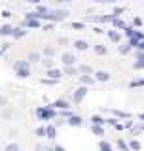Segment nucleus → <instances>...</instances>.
Returning <instances> with one entry per match:
<instances>
[{
    "label": "nucleus",
    "instance_id": "43",
    "mask_svg": "<svg viewBox=\"0 0 144 151\" xmlns=\"http://www.w3.org/2000/svg\"><path fill=\"white\" fill-rule=\"evenodd\" d=\"M106 123H108V125H116L118 119H116V117H110V119H106Z\"/></svg>",
    "mask_w": 144,
    "mask_h": 151
},
{
    "label": "nucleus",
    "instance_id": "17",
    "mask_svg": "<svg viewBox=\"0 0 144 151\" xmlns=\"http://www.w3.org/2000/svg\"><path fill=\"white\" fill-rule=\"evenodd\" d=\"M53 108H57V110H66V108H70V104L66 102V100H57V102H53L51 104Z\"/></svg>",
    "mask_w": 144,
    "mask_h": 151
},
{
    "label": "nucleus",
    "instance_id": "26",
    "mask_svg": "<svg viewBox=\"0 0 144 151\" xmlns=\"http://www.w3.org/2000/svg\"><path fill=\"white\" fill-rule=\"evenodd\" d=\"M91 123H97V125H104V123H106V119H103L100 115H93V117H91Z\"/></svg>",
    "mask_w": 144,
    "mask_h": 151
},
{
    "label": "nucleus",
    "instance_id": "47",
    "mask_svg": "<svg viewBox=\"0 0 144 151\" xmlns=\"http://www.w3.org/2000/svg\"><path fill=\"white\" fill-rule=\"evenodd\" d=\"M25 2H28V4H40L42 0H25Z\"/></svg>",
    "mask_w": 144,
    "mask_h": 151
},
{
    "label": "nucleus",
    "instance_id": "3",
    "mask_svg": "<svg viewBox=\"0 0 144 151\" xmlns=\"http://www.w3.org/2000/svg\"><path fill=\"white\" fill-rule=\"evenodd\" d=\"M85 94H87V85H81V83H80V87L74 91V96H72L74 104H80V102L85 98Z\"/></svg>",
    "mask_w": 144,
    "mask_h": 151
},
{
    "label": "nucleus",
    "instance_id": "46",
    "mask_svg": "<svg viewBox=\"0 0 144 151\" xmlns=\"http://www.w3.org/2000/svg\"><path fill=\"white\" fill-rule=\"evenodd\" d=\"M137 49H142V51H144V40H140V42H138V45H137Z\"/></svg>",
    "mask_w": 144,
    "mask_h": 151
},
{
    "label": "nucleus",
    "instance_id": "36",
    "mask_svg": "<svg viewBox=\"0 0 144 151\" xmlns=\"http://www.w3.org/2000/svg\"><path fill=\"white\" fill-rule=\"evenodd\" d=\"M114 19V15H103V17H99V21L100 23H110Z\"/></svg>",
    "mask_w": 144,
    "mask_h": 151
},
{
    "label": "nucleus",
    "instance_id": "29",
    "mask_svg": "<svg viewBox=\"0 0 144 151\" xmlns=\"http://www.w3.org/2000/svg\"><path fill=\"white\" fill-rule=\"evenodd\" d=\"M65 72L66 76H76V72H80V70H76L74 66H65Z\"/></svg>",
    "mask_w": 144,
    "mask_h": 151
},
{
    "label": "nucleus",
    "instance_id": "4",
    "mask_svg": "<svg viewBox=\"0 0 144 151\" xmlns=\"http://www.w3.org/2000/svg\"><path fill=\"white\" fill-rule=\"evenodd\" d=\"M23 27H27V28H40V27H42L40 17H31V19H25V21H23Z\"/></svg>",
    "mask_w": 144,
    "mask_h": 151
},
{
    "label": "nucleus",
    "instance_id": "20",
    "mask_svg": "<svg viewBox=\"0 0 144 151\" xmlns=\"http://www.w3.org/2000/svg\"><path fill=\"white\" fill-rule=\"evenodd\" d=\"M112 25H114V28H125V27H127L125 23H123L121 19H118V17H114V19H112Z\"/></svg>",
    "mask_w": 144,
    "mask_h": 151
},
{
    "label": "nucleus",
    "instance_id": "12",
    "mask_svg": "<svg viewBox=\"0 0 144 151\" xmlns=\"http://www.w3.org/2000/svg\"><path fill=\"white\" fill-rule=\"evenodd\" d=\"M47 76H49V78H53V79H61L63 72H61V70H57L55 66H53V68H47Z\"/></svg>",
    "mask_w": 144,
    "mask_h": 151
},
{
    "label": "nucleus",
    "instance_id": "32",
    "mask_svg": "<svg viewBox=\"0 0 144 151\" xmlns=\"http://www.w3.org/2000/svg\"><path fill=\"white\" fill-rule=\"evenodd\" d=\"M70 115H74V113H72L68 108H66V110H61V117H63V119H68Z\"/></svg>",
    "mask_w": 144,
    "mask_h": 151
},
{
    "label": "nucleus",
    "instance_id": "44",
    "mask_svg": "<svg viewBox=\"0 0 144 151\" xmlns=\"http://www.w3.org/2000/svg\"><path fill=\"white\" fill-rule=\"evenodd\" d=\"M44 30H53V21H51L49 25H44Z\"/></svg>",
    "mask_w": 144,
    "mask_h": 151
},
{
    "label": "nucleus",
    "instance_id": "33",
    "mask_svg": "<svg viewBox=\"0 0 144 151\" xmlns=\"http://www.w3.org/2000/svg\"><path fill=\"white\" fill-rule=\"evenodd\" d=\"M59 79H53V78H46V79H42V83L44 85H55Z\"/></svg>",
    "mask_w": 144,
    "mask_h": 151
},
{
    "label": "nucleus",
    "instance_id": "52",
    "mask_svg": "<svg viewBox=\"0 0 144 151\" xmlns=\"http://www.w3.org/2000/svg\"><path fill=\"white\" fill-rule=\"evenodd\" d=\"M108 2H116V0H108Z\"/></svg>",
    "mask_w": 144,
    "mask_h": 151
},
{
    "label": "nucleus",
    "instance_id": "27",
    "mask_svg": "<svg viewBox=\"0 0 144 151\" xmlns=\"http://www.w3.org/2000/svg\"><path fill=\"white\" fill-rule=\"evenodd\" d=\"M135 25H133V27H125V36L127 38H133V36H135Z\"/></svg>",
    "mask_w": 144,
    "mask_h": 151
},
{
    "label": "nucleus",
    "instance_id": "9",
    "mask_svg": "<svg viewBox=\"0 0 144 151\" xmlns=\"http://www.w3.org/2000/svg\"><path fill=\"white\" fill-rule=\"evenodd\" d=\"M15 76H17L19 79H25V78H28V76H31V70H28V66L17 68V70H15Z\"/></svg>",
    "mask_w": 144,
    "mask_h": 151
},
{
    "label": "nucleus",
    "instance_id": "40",
    "mask_svg": "<svg viewBox=\"0 0 144 151\" xmlns=\"http://www.w3.org/2000/svg\"><path fill=\"white\" fill-rule=\"evenodd\" d=\"M17 149H19L17 144H9V145H6V151H17Z\"/></svg>",
    "mask_w": 144,
    "mask_h": 151
},
{
    "label": "nucleus",
    "instance_id": "1",
    "mask_svg": "<svg viewBox=\"0 0 144 151\" xmlns=\"http://www.w3.org/2000/svg\"><path fill=\"white\" fill-rule=\"evenodd\" d=\"M55 110H53V106H44V108H38L36 110V117L38 119H42V121H51V119H55Z\"/></svg>",
    "mask_w": 144,
    "mask_h": 151
},
{
    "label": "nucleus",
    "instance_id": "18",
    "mask_svg": "<svg viewBox=\"0 0 144 151\" xmlns=\"http://www.w3.org/2000/svg\"><path fill=\"white\" fill-rule=\"evenodd\" d=\"M25 34H27V30H25V28H13V34H12V38L19 40V38H23Z\"/></svg>",
    "mask_w": 144,
    "mask_h": 151
},
{
    "label": "nucleus",
    "instance_id": "45",
    "mask_svg": "<svg viewBox=\"0 0 144 151\" xmlns=\"http://www.w3.org/2000/svg\"><path fill=\"white\" fill-rule=\"evenodd\" d=\"M2 17H4V19H8V17H12V13H9L8 9H4V12H2Z\"/></svg>",
    "mask_w": 144,
    "mask_h": 151
},
{
    "label": "nucleus",
    "instance_id": "23",
    "mask_svg": "<svg viewBox=\"0 0 144 151\" xmlns=\"http://www.w3.org/2000/svg\"><path fill=\"white\" fill-rule=\"evenodd\" d=\"M78 70H80V74H93V68H91V66H87V64H81Z\"/></svg>",
    "mask_w": 144,
    "mask_h": 151
},
{
    "label": "nucleus",
    "instance_id": "41",
    "mask_svg": "<svg viewBox=\"0 0 144 151\" xmlns=\"http://www.w3.org/2000/svg\"><path fill=\"white\" fill-rule=\"evenodd\" d=\"M133 25H135V27H140L142 25V19L140 17H135V19H133Z\"/></svg>",
    "mask_w": 144,
    "mask_h": 151
},
{
    "label": "nucleus",
    "instance_id": "16",
    "mask_svg": "<svg viewBox=\"0 0 144 151\" xmlns=\"http://www.w3.org/2000/svg\"><path fill=\"white\" fill-rule=\"evenodd\" d=\"M46 132H47V138L53 140L55 136H57V127H55V125H47V127H46Z\"/></svg>",
    "mask_w": 144,
    "mask_h": 151
},
{
    "label": "nucleus",
    "instance_id": "15",
    "mask_svg": "<svg viewBox=\"0 0 144 151\" xmlns=\"http://www.w3.org/2000/svg\"><path fill=\"white\" fill-rule=\"evenodd\" d=\"M28 60H31V63H42V55L38 53V51H31V53H28Z\"/></svg>",
    "mask_w": 144,
    "mask_h": 151
},
{
    "label": "nucleus",
    "instance_id": "22",
    "mask_svg": "<svg viewBox=\"0 0 144 151\" xmlns=\"http://www.w3.org/2000/svg\"><path fill=\"white\" fill-rule=\"evenodd\" d=\"M42 64H44L46 68H53V66H55V63L51 60V57H46V59H42Z\"/></svg>",
    "mask_w": 144,
    "mask_h": 151
},
{
    "label": "nucleus",
    "instance_id": "51",
    "mask_svg": "<svg viewBox=\"0 0 144 151\" xmlns=\"http://www.w3.org/2000/svg\"><path fill=\"white\" fill-rule=\"evenodd\" d=\"M95 2H104V0H95Z\"/></svg>",
    "mask_w": 144,
    "mask_h": 151
},
{
    "label": "nucleus",
    "instance_id": "2",
    "mask_svg": "<svg viewBox=\"0 0 144 151\" xmlns=\"http://www.w3.org/2000/svg\"><path fill=\"white\" fill-rule=\"evenodd\" d=\"M68 17V12H65V9H49V12L44 15V19H47V21H63V19Z\"/></svg>",
    "mask_w": 144,
    "mask_h": 151
},
{
    "label": "nucleus",
    "instance_id": "24",
    "mask_svg": "<svg viewBox=\"0 0 144 151\" xmlns=\"http://www.w3.org/2000/svg\"><path fill=\"white\" fill-rule=\"evenodd\" d=\"M99 147L103 149V151H110V149H112V144H110V142H106V140H103V142L99 144Z\"/></svg>",
    "mask_w": 144,
    "mask_h": 151
},
{
    "label": "nucleus",
    "instance_id": "11",
    "mask_svg": "<svg viewBox=\"0 0 144 151\" xmlns=\"http://www.w3.org/2000/svg\"><path fill=\"white\" fill-rule=\"evenodd\" d=\"M87 47H89V44H87L85 40H76V42H74V49H76V51H85Z\"/></svg>",
    "mask_w": 144,
    "mask_h": 151
},
{
    "label": "nucleus",
    "instance_id": "7",
    "mask_svg": "<svg viewBox=\"0 0 144 151\" xmlns=\"http://www.w3.org/2000/svg\"><path fill=\"white\" fill-rule=\"evenodd\" d=\"M81 123H84V119L80 115H70L66 119V125H70V127H81Z\"/></svg>",
    "mask_w": 144,
    "mask_h": 151
},
{
    "label": "nucleus",
    "instance_id": "13",
    "mask_svg": "<svg viewBox=\"0 0 144 151\" xmlns=\"http://www.w3.org/2000/svg\"><path fill=\"white\" fill-rule=\"evenodd\" d=\"M12 34H13V27H12V25L0 27V36H12Z\"/></svg>",
    "mask_w": 144,
    "mask_h": 151
},
{
    "label": "nucleus",
    "instance_id": "34",
    "mask_svg": "<svg viewBox=\"0 0 144 151\" xmlns=\"http://www.w3.org/2000/svg\"><path fill=\"white\" fill-rule=\"evenodd\" d=\"M131 87H144V79H135V81H131Z\"/></svg>",
    "mask_w": 144,
    "mask_h": 151
},
{
    "label": "nucleus",
    "instance_id": "30",
    "mask_svg": "<svg viewBox=\"0 0 144 151\" xmlns=\"http://www.w3.org/2000/svg\"><path fill=\"white\" fill-rule=\"evenodd\" d=\"M23 66H28V60H17V63H13V70L23 68Z\"/></svg>",
    "mask_w": 144,
    "mask_h": 151
},
{
    "label": "nucleus",
    "instance_id": "42",
    "mask_svg": "<svg viewBox=\"0 0 144 151\" xmlns=\"http://www.w3.org/2000/svg\"><path fill=\"white\" fill-rule=\"evenodd\" d=\"M114 115L121 117V119H125V117H129V113H123V111H114Z\"/></svg>",
    "mask_w": 144,
    "mask_h": 151
},
{
    "label": "nucleus",
    "instance_id": "10",
    "mask_svg": "<svg viewBox=\"0 0 144 151\" xmlns=\"http://www.w3.org/2000/svg\"><path fill=\"white\" fill-rule=\"evenodd\" d=\"M106 34H108V38H110V42H114V44H119V40H121L119 32H118V30H114V28H112V30H108Z\"/></svg>",
    "mask_w": 144,
    "mask_h": 151
},
{
    "label": "nucleus",
    "instance_id": "21",
    "mask_svg": "<svg viewBox=\"0 0 144 151\" xmlns=\"http://www.w3.org/2000/svg\"><path fill=\"white\" fill-rule=\"evenodd\" d=\"M131 49H133V45H129V44H127V45H119V49H118V51H119L121 55H127V53H131Z\"/></svg>",
    "mask_w": 144,
    "mask_h": 151
},
{
    "label": "nucleus",
    "instance_id": "28",
    "mask_svg": "<svg viewBox=\"0 0 144 151\" xmlns=\"http://www.w3.org/2000/svg\"><path fill=\"white\" fill-rule=\"evenodd\" d=\"M133 68H135V70H142L144 68V60L142 59H137L135 63H133Z\"/></svg>",
    "mask_w": 144,
    "mask_h": 151
},
{
    "label": "nucleus",
    "instance_id": "5",
    "mask_svg": "<svg viewBox=\"0 0 144 151\" xmlns=\"http://www.w3.org/2000/svg\"><path fill=\"white\" fill-rule=\"evenodd\" d=\"M93 76H95V79H97V81H103V83L110 81V72H106V70H97Z\"/></svg>",
    "mask_w": 144,
    "mask_h": 151
},
{
    "label": "nucleus",
    "instance_id": "35",
    "mask_svg": "<svg viewBox=\"0 0 144 151\" xmlns=\"http://www.w3.org/2000/svg\"><path fill=\"white\" fill-rule=\"evenodd\" d=\"M116 145H118L119 149H123V151H125V149H129V144H125L123 140H118V144H116Z\"/></svg>",
    "mask_w": 144,
    "mask_h": 151
},
{
    "label": "nucleus",
    "instance_id": "38",
    "mask_svg": "<svg viewBox=\"0 0 144 151\" xmlns=\"http://www.w3.org/2000/svg\"><path fill=\"white\" fill-rule=\"evenodd\" d=\"M53 53H55L53 47H44V55L46 57H53Z\"/></svg>",
    "mask_w": 144,
    "mask_h": 151
},
{
    "label": "nucleus",
    "instance_id": "48",
    "mask_svg": "<svg viewBox=\"0 0 144 151\" xmlns=\"http://www.w3.org/2000/svg\"><path fill=\"white\" fill-rule=\"evenodd\" d=\"M125 129H133V123L131 121H125Z\"/></svg>",
    "mask_w": 144,
    "mask_h": 151
},
{
    "label": "nucleus",
    "instance_id": "50",
    "mask_svg": "<svg viewBox=\"0 0 144 151\" xmlns=\"http://www.w3.org/2000/svg\"><path fill=\"white\" fill-rule=\"evenodd\" d=\"M140 129H142V130H144V123H142V125H140Z\"/></svg>",
    "mask_w": 144,
    "mask_h": 151
},
{
    "label": "nucleus",
    "instance_id": "8",
    "mask_svg": "<svg viewBox=\"0 0 144 151\" xmlns=\"http://www.w3.org/2000/svg\"><path fill=\"white\" fill-rule=\"evenodd\" d=\"M95 81H97V79H95V76L91 78V74H81L80 76V83L81 85H93Z\"/></svg>",
    "mask_w": 144,
    "mask_h": 151
},
{
    "label": "nucleus",
    "instance_id": "14",
    "mask_svg": "<svg viewBox=\"0 0 144 151\" xmlns=\"http://www.w3.org/2000/svg\"><path fill=\"white\" fill-rule=\"evenodd\" d=\"M91 132H93L95 136H104V129H103V125H97V123H93V127H91Z\"/></svg>",
    "mask_w": 144,
    "mask_h": 151
},
{
    "label": "nucleus",
    "instance_id": "31",
    "mask_svg": "<svg viewBox=\"0 0 144 151\" xmlns=\"http://www.w3.org/2000/svg\"><path fill=\"white\" fill-rule=\"evenodd\" d=\"M129 147H131V149H140V142H137V140H131V142H129Z\"/></svg>",
    "mask_w": 144,
    "mask_h": 151
},
{
    "label": "nucleus",
    "instance_id": "49",
    "mask_svg": "<svg viewBox=\"0 0 144 151\" xmlns=\"http://www.w3.org/2000/svg\"><path fill=\"white\" fill-rule=\"evenodd\" d=\"M138 119H140V121H144V113H138Z\"/></svg>",
    "mask_w": 144,
    "mask_h": 151
},
{
    "label": "nucleus",
    "instance_id": "19",
    "mask_svg": "<svg viewBox=\"0 0 144 151\" xmlns=\"http://www.w3.org/2000/svg\"><path fill=\"white\" fill-rule=\"evenodd\" d=\"M95 53H97V55H106L108 53V47L103 45V44H97V45H95Z\"/></svg>",
    "mask_w": 144,
    "mask_h": 151
},
{
    "label": "nucleus",
    "instance_id": "6",
    "mask_svg": "<svg viewBox=\"0 0 144 151\" xmlns=\"http://www.w3.org/2000/svg\"><path fill=\"white\" fill-rule=\"evenodd\" d=\"M61 60H63V64H65V66H74V63H76V57L72 55V53H63Z\"/></svg>",
    "mask_w": 144,
    "mask_h": 151
},
{
    "label": "nucleus",
    "instance_id": "25",
    "mask_svg": "<svg viewBox=\"0 0 144 151\" xmlns=\"http://www.w3.org/2000/svg\"><path fill=\"white\" fill-rule=\"evenodd\" d=\"M36 136H40V138H47L46 127H38V129H36Z\"/></svg>",
    "mask_w": 144,
    "mask_h": 151
},
{
    "label": "nucleus",
    "instance_id": "39",
    "mask_svg": "<svg viewBox=\"0 0 144 151\" xmlns=\"http://www.w3.org/2000/svg\"><path fill=\"white\" fill-rule=\"evenodd\" d=\"M123 12H125V9H123V8H116V9H114V12H112V15H114V17H119V15H121Z\"/></svg>",
    "mask_w": 144,
    "mask_h": 151
},
{
    "label": "nucleus",
    "instance_id": "37",
    "mask_svg": "<svg viewBox=\"0 0 144 151\" xmlns=\"http://www.w3.org/2000/svg\"><path fill=\"white\" fill-rule=\"evenodd\" d=\"M72 28H76V30H84V28H85V25H84V23H72Z\"/></svg>",
    "mask_w": 144,
    "mask_h": 151
}]
</instances>
